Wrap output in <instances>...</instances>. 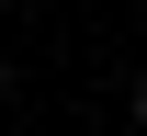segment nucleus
Instances as JSON below:
<instances>
[{"label":"nucleus","instance_id":"f257e3e1","mask_svg":"<svg viewBox=\"0 0 147 136\" xmlns=\"http://www.w3.org/2000/svg\"><path fill=\"white\" fill-rule=\"evenodd\" d=\"M0 102H11V68H0Z\"/></svg>","mask_w":147,"mask_h":136},{"label":"nucleus","instance_id":"f03ea898","mask_svg":"<svg viewBox=\"0 0 147 136\" xmlns=\"http://www.w3.org/2000/svg\"><path fill=\"white\" fill-rule=\"evenodd\" d=\"M136 125H147V91H136Z\"/></svg>","mask_w":147,"mask_h":136}]
</instances>
